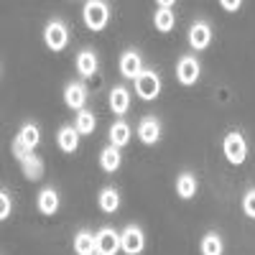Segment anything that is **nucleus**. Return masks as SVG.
<instances>
[{"label": "nucleus", "instance_id": "obj_28", "mask_svg": "<svg viewBox=\"0 0 255 255\" xmlns=\"http://www.w3.org/2000/svg\"><path fill=\"white\" fill-rule=\"evenodd\" d=\"M10 217V194L8 191H0V220Z\"/></svg>", "mask_w": 255, "mask_h": 255}, {"label": "nucleus", "instance_id": "obj_16", "mask_svg": "<svg viewBox=\"0 0 255 255\" xmlns=\"http://www.w3.org/2000/svg\"><path fill=\"white\" fill-rule=\"evenodd\" d=\"M77 72H79L82 77H92V74L97 72V56H95L92 51H82V54L77 56Z\"/></svg>", "mask_w": 255, "mask_h": 255}, {"label": "nucleus", "instance_id": "obj_4", "mask_svg": "<svg viewBox=\"0 0 255 255\" xmlns=\"http://www.w3.org/2000/svg\"><path fill=\"white\" fill-rule=\"evenodd\" d=\"M135 92L143 97V100H156L158 92H161V77L156 72H143L138 79H135Z\"/></svg>", "mask_w": 255, "mask_h": 255}, {"label": "nucleus", "instance_id": "obj_20", "mask_svg": "<svg viewBox=\"0 0 255 255\" xmlns=\"http://www.w3.org/2000/svg\"><path fill=\"white\" fill-rule=\"evenodd\" d=\"M128 140H130V128H128L125 123H115V125L110 128V145L123 148Z\"/></svg>", "mask_w": 255, "mask_h": 255}, {"label": "nucleus", "instance_id": "obj_5", "mask_svg": "<svg viewBox=\"0 0 255 255\" xmlns=\"http://www.w3.org/2000/svg\"><path fill=\"white\" fill-rule=\"evenodd\" d=\"M95 243H97V255H115L123 243H120V235L110 227H102L97 235H95Z\"/></svg>", "mask_w": 255, "mask_h": 255}, {"label": "nucleus", "instance_id": "obj_19", "mask_svg": "<svg viewBox=\"0 0 255 255\" xmlns=\"http://www.w3.org/2000/svg\"><path fill=\"white\" fill-rule=\"evenodd\" d=\"M23 174H26V179H31V181H38L41 176H44V161H41L38 156H28L26 161H23Z\"/></svg>", "mask_w": 255, "mask_h": 255}, {"label": "nucleus", "instance_id": "obj_7", "mask_svg": "<svg viewBox=\"0 0 255 255\" xmlns=\"http://www.w3.org/2000/svg\"><path fill=\"white\" fill-rule=\"evenodd\" d=\"M120 243H123L125 255H138L143 250V245H145V238H143V232L135 225H130V227H125V232L120 235Z\"/></svg>", "mask_w": 255, "mask_h": 255}, {"label": "nucleus", "instance_id": "obj_29", "mask_svg": "<svg viewBox=\"0 0 255 255\" xmlns=\"http://www.w3.org/2000/svg\"><path fill=\"white\" fill-rule=\"evenodd\" d=\"M225 10H240V0H222Z\"/></svg>", "mask_w": 255, "mask_h": 255}, {"label": "nucleus", "instance_id": "obj_13", "mask_svg": "<svg viewBox=\"0 0 255 255\" xmlns=\"http://www.w3.org/2000/svg\"><path fill=\"white\" fill-rule=\"evenodd\" d=\"M74 250L77 255H95L97 253V243H95V235L87 230H82L77 232V238H74Z\"/></svg>", "mask_w": 255, "mask_h": 255}, {"label": "nucleus", "instance_id": "obj_23", "mask_svg": "<svg viewBox=\"0 0 255 255\" xmlns=\"http://www.w3.org/2000/svg\"><path fill=\"white\" fill-rule=\"evenodd\" d=\"M174 13L171 10H163V8H158L156 13H153V23H156V28L161 31V33H168L174 28Z\"/></svg>", "mask_w": 255, "mask_h": 255}, {"label": "nucleus", "instance_id": "obj_1", "mask_svg": "<svg viewBox=\"0 0 255 255\" xmlns=\"http://www.w3.org/2000/svg\"><path fill=\"white\" fill-rule=\"evenodd\" d=\"M82 15H84V23H87L90 31H102L110 20V10L102 0H90V3H84Z\"/></svg>", "mask_w": 255, "mask_h": 255}, {"label": "nucleus", "instance_id": "obj_10", "mask_svg": "<svg viewBox=\"0 0 255 255\" xmlns=\"http://www.w3.org/2000/svg\"><path fill=\"white\" fill-rule=\"evenodd\" d=\"M64 102H67L72 110H82L84 102H87V90H84L82 84H77V82L67 84V90H64Z\"/></svg>", "mask_w": 255, "mask_h": 255}, {"label": "nucleus", "instance_id": "obj_9", "mask_svg": "<svg viewBox=\"0 0 255 255\" xmlns=\"http://www.w3.org/2000/svg\"><path fill=\"white\" fill-rule=\"evenodd\" d=\"M209 41H212V31H209V26L207 23H194L189 28V44H191V49H207L209 46Z\"/></svg>", "mask_w": 255, "mask_h": 255}, {"label": "nucleus", "instance_id": "obj_12", "mask_svg": "<svg viewBox=\"0 0 255 255\" xmlns=\"http://www.w3.org/2000/svg\"><path fill=\"white\" fill-rule=\"evenodd\" d=\"M56 140H59V148L64 153H74L77 145H79V130L72 128V125H64L59 130V135H56Z\"/></svg>", "mask_w": 255, "mask_h": 255}, {"label": "nucleus", "instance_id": "obj_27", "mask_svg": "<svg viewBox=\"0 0 255 255\" xmlns=\"http://www.w3.org/2000/svg\"><path fill=\"white\" fill-rule=\"evenodd\" d=\"M243 209H245V215L255 220V189H250L248 194L243 197Z\"/></svg>", "mask_w": 255, "mask_h": 255}, {"label": "nucleus", "instance_id": "obj_21", "mask_svg": "<svg viewBox=\"0 0 255 255\" xmlns=\"http://www.w3.org/2000/svg\"><path fill=\"white\" fill-rule=\"evenodd\" d=\"M222 250H225L222 238L215 235V232H207L202 240V255H222Z\"/></svg>", "mask_w": 255, "mask_h": 255}, {"label": "nucleus", "instance_id": "obj_26", "mask_svg": "<svg viewBox=\"0 0 255 255\" xmlns=\"http://www.w3.org/2000/svg\"><path fill=\"white\" fill-rule=\"evenodd\" d=\"M10 148H13V156H15V158H18L20 163H23V161H26V158L31 156V148H28V145H26L23 140H20V138H15Z\"/></svg>", "mask_w": 255, "mask_h": 255}, {"label": "nucleus", "instance_id": "obj_2", "mask_svg": "<svg viewBox=\"0 0 255 255\" xmlns=\"http://www.w3.org/2000/svg\"><path fill=\"white\" fill-rule=\"evenodd\" d=\"M222 148H225L227 161H230V163H235V166L243 163V161L248 158V143H245V138H243L240 133H227Z\"/></svg>", "mask_w": 255, "mask_h": 255}, {"label": "nucleus", "instance_id": "obj_3", "mask_svg": "<svg viewBox=\"0 0 255 255\" xmlns=\"http://www.w3.org/2000/svg\"><path fill=\"white\" fill-rule=\"evenodd\" d=\"M44 41H46V46H49L51 51H61L64 46H67V41H69L67 26H64L61 20H51V23H46V28H44Z\"/></svg>", "mask_w": 255, "mask_h": 255}, {"label": "nucleus", "instance_id": "obj_14", "mask_svg": "<svg viewBox=\"0 0 255 255\" xmlns=\"http://www.w3.org/2000/svg\"><path fill=\"white\" fill-rule=\"evenodd\" d=\"M110 108H113L115 115L128 113V108H130V95H128L125 87H115V90L110 92Z\"/></svg>", "mask_w": 255, "mask_h": 255}, {"label": "nucleus", "instance_id": "obj_11", "mask_svg": "<svg viewBox=\"0 0 255 255\" xmlns=\"http://www.w3.org/2000/svg\"><path fill=\"white\" fill-rule=\"evenodd\" d=\"M138 135H140V140H143L145 145H153V143L161 138V125H158V120H156V118H145V120H140V125H138Z\"/></svg>", "mask_w": 255, "mask_h": 255}, {"label": "nucleus", "instance_id": "obj_8", "mask_svg": "<svg viewBox=\"0 0 255 255\" xmlns=\"http://www.w3.org/2000/svg\"><path fill=\"white\" fill-rule=\"evenodd\" d=\"M120 74L128 77V79H138L143 74V61L135 51H125L123 59H120Z\"/></svg>", "mask_w": 255, "mask_h": 255}, {"label": "nucleus", "instance_id": "obj_6", "mask_svg": "<svg viewBox=\"0 0 255 255\" xmlns=\"http://www.w3.org/2000/svg\"><path fill=\"white\" fill-rule=\"evenodd\" d=\"M176 79L184 84V87H191L197 79H199V61L191 59V56H184L179 59V67H176Z\"/></svg>", "mask_w": 255, "mask_h": 255}, {"label": "nucleus", "instance_id": "obj_18", "mask_svg": "<svg viewBox=\"0 0 255 255\" xmlns=\"http://www.w3.org/2000/svg\"><path fill=\"white\" fill-rule=\"evenodd\" d=\"M120 151H118V148L115 145H108V148H105V151L100 153V163H102V168H105V171H118V168H120Z\"/></svg>", "mask_w": 255, "mask_h": 255}, {"label": "nucleus", "instance_id": "obj_22", "mask_svg": "<svg viewBox=\"0 0 255 255\" xmlns=\"http://www.w3.org/2000/svg\"><path fill=\"white\" fill-rule=\"evenodd\" d=\"M120 207V194H118V191L115 189H102L100 191V209L102 212H115Z\"/></svg>", "mask_w": 255, "mask_h": 255}, {"label": "nucleus", "instance_id": "obj_17", "mask_svg": "<svg viewBox=\"0 0 255 255\" xmlns=\"http://www.w3.org/2000/svg\"><path fill=\"white\" fill-rule=\"evenodd\" d=\"M176 194L181 199H191V197L197 194V179L191 176V174H181L176 179Z\"/></svg>", "mask_w": 255, "mask_h": 255}, {"label": "nucleus", "instance_id": "obj_24", "mask_svg": "<svg viewBox=\"0 0 255 255\" xmlns=\"http://www.w3.org/2000/svg\"><path fill=\"white\" fill-rule=\"evenodd\" d=\"M77 130H79V135H90L92 130H95V113H90V110H82L79 115H77Z\"/></svg>", "mask_w": 255, "mask_h": 255}, {"label": "nucleus", "instance_id": "obj_25", "mask_svg": "<svg viewBox=\"0 0 255 255\" xmlns=\"http://www.w3.org/2000/svg\"><path fill=\"white\" fill-rule=\"evenodd\" d=\"M18 138L23 140V143L31 148V151H33V148L38 145V140H41V133H38V128H36V125H31V123H28V125H23V128H20Z\"/></svg>", "mask_w": 255, "mask_h": 255}, {"label": "nucleus", "instance_id": "obj_15", "mask_svg": "<svg viewBox=\"0 0 255 255\" xmlns=\"http://www.w3.org/2000/svg\"><path fill=\"white\" fill-rule=\"evenodd\" d=\"M56 209H59V194L54 189H44L38 194V212L41 215H54Z\"/></svg>", "mask_w": 255, "mask_h": 255}]
</instances>
